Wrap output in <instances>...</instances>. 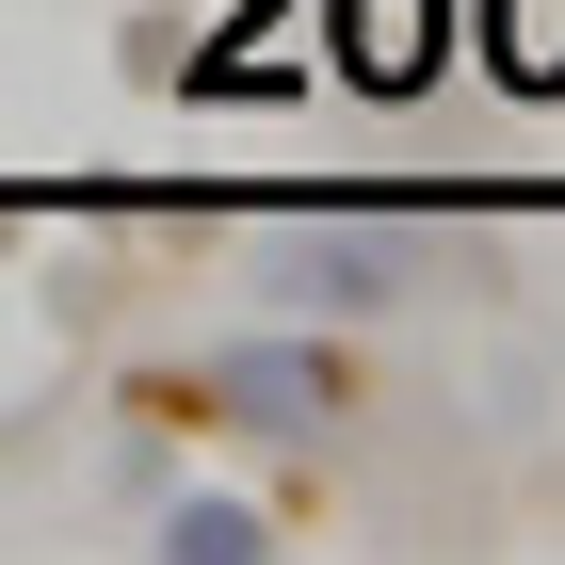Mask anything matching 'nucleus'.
<instances>
[{"mask_svg":"<svg viewBox=\"0 0 565 565\" xmlns=\"http://www.w3.org/2000/svg\"><path fill=\"white\" fill-rule=\"evenodd\" d=\"M420 259H436V226H404V211H323V226L275 243V307H291V323H372V307L420 291Z\"/></svg>","mask_w":565,"mask_h":565,"instance_id":"obj_1","label":"nucleus"},{"mask_svg":"<svg viewBox=\"0 0 565 565\" xmlns=\"http://www.w3.org/2000/svg\"><path fill=\"white\" fill-rule=\"evenodd\" d=\"M178 404H211V420H259V436H340L355 372H340V340H323V323H259V340L194 355V372H178Z\"/></svg>","mask_w":565,"mask_h":565,"instance_id":"obj_2","label":"nucleus"},{"mask_svg":"<svg viewBox=\"0 0 565 565\" xmlns=\"http://www.w3.org/2000/svg\"><path fill=\"white\" fill-rule=\"evenodd\" d=\"M146 550H162V565H275V518H259V501H162Z\"/></svg>","mask_w":565,"mask_h":565,"instance_id":"obj_3","label":"nucleus"}]
</instances>
